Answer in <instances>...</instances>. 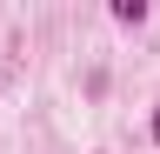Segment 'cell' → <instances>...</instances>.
I'll use <instances>...</instances> for the list:
<instances>
[{"instance_id": "obj_1", "label": "cell", "mask_w": 160, "mask_h": 154, "mask_svg": "<svg viewBox=\"0 0 160 154\" xmlns=\"http://www.w3.org/2000/svg\"><path fill=\"white\" fill-rule=\"evenodd\" d=\"M113 20L120 27H140V20H147V0H113Z\"/></svg>"}, {"instance_id": "obj_2", "label": "cell", "mask_w": 160, "mask_h": 154, "mask_svg": "<svg viewBox=\"0 0 160 154\" xmlns=\"http://www.w3.org/2000/svg\"><path fill=\"white\" fill-rule=\"evenodd\" d=\"M153 141H160V101H153Z\"/></svg>"}]
</instances>
